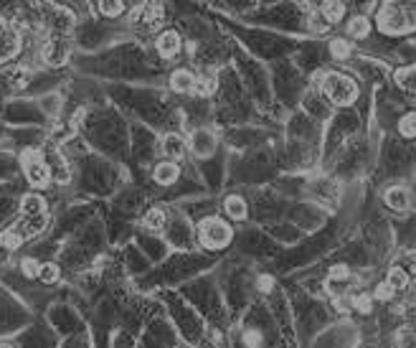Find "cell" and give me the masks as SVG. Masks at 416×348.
<instances>
[{"label":"cell","mask_w":416,"mask_h":348,"mask_svg":"<svg viewBox=\"0 0 416 348\" xmlns=\"http://www.w3.org/2000/svg\"><path fill=\"white\" fill-rule=\"evenodd\" d=\"M401 267L411 269V272H416V252H406L404 257H401Z\"/></svg>","instance_id":"e575fe53"},{"label":"cell","mask_w":416,"mask_h":348,"mask_svg":"<svg viewBox=\"0 0 416 348\" xmlns=\"http://www.w3.org/2000/svg\"><path fill=\"white\" fill-rule=\"evenodd\" d=\"M330 51H333V56H338V59H346V56H350V44L338 39L330 44Z\"/></svg>","instance_id":"1f68e13d"},{"label":"cell","mask_w":416,"mask_h":348,"mask_svg":"<svg viewBox=\"0 0 416 348\" xmlns=\"http://www.w3.org/2000/svg\"><path fill=\"white\" fill-rule=\"evenodd\" d=\"M137 244H140L142 252L148 254V260H163L165 257V242L155 239V234H150V231L137 239Z\"/></svg>","instance_id":"d6986e66"},{"label":"cell","mask_w":416,"mask_h":348,"mask_svg":"<svg viewBox=\"0 0 416 348\" xmlns=\"http://www.w3.org/2000/svg\"><path fill=\"white\" fill-rule=\"evenodd\" d=\"M353 305H355V308H358V310H361L363 316H368L370 310H373V302H370L368 295H358V298H355V300H353Z\"/></svg>","instance_id":"d6a6232c"},{"label":"cell","mask_w":416,"mask_h":348,"mask_svg":"<svg viewBox=\"0 0 416 348\" xmlns=\"http://www.w3.org/2000/svg\"><path fill=\"white\" fill-rule=\"evenodd\" d=\"M28 305L16 300L13 295L0 293V336H10V333L23 331L31 316H28Z\"/></svg>","instance_id":"7a4b0ae2"},{"label":"cell","mask_w":416,"mask_h":348,"mask_svg":"<svg viewBox=\"0 0 416 348\" xmlns=\"http://www.w3.org/2000/svg\"><path fill=\"white\" fill-rule=\"evenodd\" d=\"M39 110H41V115H46V117H59V115H61V97L56 95V92L41 95Z\"/></svg>","instance_id":"44dd1931"},{"label":"cell","mask_w":416,"mask_h":348,"mask_svg":"<svg viewBox=\"0 0 416 348\" xmlns=\"http://www.w3.org/2000/svg\"><path fill=\"white\" fill-rule=\"evenodd\" d=\"M378 28L384 33H391V36L411 31V26H408V21H406V16H404V10H401L399 3H388V6L381 10V16H378Z\"/></svg>","instance_id":"9c48e42d"},{"label":"cell","mask_w":416,"mask_h":348,"mask_svg":"<svg viewBox=\"0 0 416 348\" xmlns=\"http://www.w3.org/2000/svg\"><path fill=\"white\" fill-rule=\"evenodd\" d=\"M348 33H350L353 39H366V36L370 33V21L368 18H363V16L353 18V21L348 23Z\"/></svg>","instance_id":"83f0119b"},{"label":"cell","mask_w":416,"mask_h":348,"mask_svg":"<svg viewBox=\"0 0 416 348\" xmlns=\"http://www.w3.org/2000/svg\"><path fill=\"white\" fill-rule=\"evenodd\" d=\"M160 151L168 155V160H178L186 155V140L183 135L178 133H165L163 135V143H160Z\"/></svg>","instance_id":"2e32d148"},{"label":"cell","mask_w":416,"mask_h":348,"mask_svg":"<svg viewBox=\"0 0 416 348\" xmlns=\"http://www.w3.org/2000/svg\"><path fill=\"white\" fill-rule=\"evenodd\" d=\"M224 211H226L231 219H246V214H249V206H246V201H244L241 196H226L224 198Z\"/></svg>","instance_id":"7402d4cb"},{"label":"cell","mask_w":416,"mask_h":348,"mask_svg":"<svg viewBox=\"0 0 416 348\" xmlns=\"http://www.w3.org/2000/svg\"><path fill=\"white\" fill-rule=\"evenodd\" d=\"M399 133L404 135V137H416V112H408V115L401 117Z\"/></svg>","instance_id":"4dcf8cb0"},{"label":"cell","mask_w":416,"mask_h":348,"mask_svg":"<svg viewBox=\"0 0 416 348\" xmlns=\"http://www.w3.org/2000/svg\"><path fill=\"white\" fill-rule=\"evenodd\" d=\"M46 198L39 196V193H26L21 198V211L26 216H36V214H46Z\"/></svg>","instance_id":"ffe728a7"},{"label":"cell","mask_w":416,"mask_h":348,"mask_svg":"<svg viewBox=\"0 0 416 348\" xmlns=\"http://www.w3.org/2000/svg\"><path fill=\"white\" fill-rule=\"evenodd\" d=\"M393 293H396V290H393V287L388 285V282H384V285H378V290H376V298H381V300H391V298H393Z\"/></svg>","instance_id":"836d02e7"},{"label":"cell","mask_w":416,"mask_h":348,"mask_svg":"<svg viewBox=\"0 0 416 348\" xmlns=\"http://www.w3.org/2000/svg\"><path fill=\"white\" fill-rule=\"evenodd\" d=\"M130 23L135 28H142L145 33H152L163 26V8L157 6L155 0H148V3H140L137 8L132 10L130 16Z\"/></svg>","instance_id":"8992f818"},{"label":"cell","mask_w":416,"mask_h":348,"mask_svg":"<svg viewBox=\"0 0 416 348\" xmlns=\"http://www.w3.org/2000/svg\"><path fill=\"white\" fill-rule=\"evenodd\" d=\"M272 287H275V280H272V277H261V280H259V290H264V293H269Z\"/></svg>","instance_id":"8d00e7d4"},{"label":"cell","mask_w":416,"mask_h":348,"mask_svg":"<svg viewBox=\"0 0 416 348\" xmlns=\"http://www.w3.org/2000/svg\"><path fill=\"white\" fill-rule=\"evenodd\" d=\"M0 26H3V21H0Z\"/></svg>","instance_id":"f35d334b"},{"label":"cell","mask_w":416,"mask_h":348,"mask_svg":"<svg viewBox=\"0 0 416 348\" xmlns=\"http://www.w3.org/2000/svg\"><path fill=\"white\" fill-rule=\"evenodd\" d=\"M302 3H305V6H307L310 10H320L325 0H302Z\"/></svg>","instance_id":"74e56055"},{"label":"cell","mask_w":416,"mask_h":348,"mask_svg":"<svg viewBox=\"0 0 416 348\" xmlns=\"http://www.w3.org/2000/svg\"><path fill=\"white\" fill-rule=\"evenodd\" d=\"M396 81L408 92H416V66H404L396 72Z\"/></svg>","instance_id":"4316f807"},{"label":"cell","mask_w":416,"mask_h":348,"mask_svg":"<svg viewBox=\"0 0 416 348\" xmlns=\"http://www.w3.org/2000/svg\"><path fill=\"white\" fill-rule=\"evenodd\" d=\"M320 13L328 18L330 23H335V21H340V18L346 16V3H343V0H325Z\"/></svg>","instance_id":"d4e9b609"},{"label":"cell","mask_w":416,"mask_h":348,"mask_svg":"<svg viewBox=\"0 0 416 348\" xmlns=\"http://www.w3.org/2000/svg\"><path fill=\"white\" fill-rule=\"evenodd\" d=\"M18 269H21V275L28 277V280H39V272H41V262L33 257V254H28V257H23V260L18 262Z\"/></svg>","instance_id":"484cf974"},{"label":"cell","mask_w":416,"mask_h":348,"mask_svg":"<svg viewBox=\"0 0 416 348\" xmlns=\"http://www.w3.org/2000/svg\"><path fill=\"white\" fill-rule=\"evenodd\" d=\"M216 87H219V79H216V72H208L206 69L201 77H196V95H201V97H208V95H213L216 92Z\"/></svg>","instance_id":"603a6c76"},{"label":"cell","mask_w":416,"mask_h":348,"mask_svg":"<svg viewBox=\"0 0 416 348\" xmlns=\"http://www.w3.org/2000/svg\"><path fill=\"white\" fill-rule=\"evenodd\" d=\"M165 234H168V244L178 246V249H188L190 239H193V234H190V224L186 216H175L173 222H168Z\"/></svg>","instance_id":"30bf717a"},{"label":"cell","mask_w":416,"mask_h":348,"mask_svg":"<svg viewBox=\"0 0 416 348\" xmlns=\"http://www.w3.org/2000/svg\"><path fill=\"white\" fill-rule=\"evenodd\" d=\"M168 305H170V316H173L175 320V328L186 336V338L190 340H196L198 338V333H201V323H198V318L193 316V310L186 308V302L181 300H175V298H170V300H165Z\"/></svg>","instance_id":"52a82bcc"},{"label":"cell","mask_w":416,"mask_h":348,"mask_svg":"<svg viewBox=\"0 0 416 348\" xmlns=\"http://www.w3.org/2000/svg\"><path fill=\"white\" fill-rule=\"evenodd\" d=\"M48 323L59 333V338H61V336L63 338H66V336H79V333L87 331L81 313H79L74 305H69V302H56V305H51V310H48Z\"/></svg>","instance_id":"3957f363"},{"label":"cell","mask_w":416,"mask_h":348,"mask_svg":"<svg viewBox=\"0 0 416 348\" xmlns=\"http://www.w3.org/2000/svg\"><path fill=\"white\" fill-rule=\"evenodd\" d=\"M165 226H168V214L157 206L142 216V229L150 231V234H160V231H165Z\"/></svg>","instance_id":"ac0fdd59"},{"label":"cell","mask_w":416,"mask_h":348,"mask_svg":"<svg viewBox=\"0 0 416 348\" xmlns=\"http://www.w3.org/2000/svg\"><path fill=\"white\" fill-rule=\"evenodd\" d=\"M18 51H21V36L16 28L3 23L0 26V66L8 64L10 59H16Z\"/></svg>","instance_id":"7c38bea8"},{"label":"cell","mask_w":416,"mask_h":348,"mask_svg":"<svg viewBox=\"0 0 416 348\" xmlns=\"http://www.w3.org/2000/svg\"><path fill=\"white\" fill-rule=\"evenodd\" d=\"M39 280L41 285H56L59 280H61V267L56 264V262H41V272H39Z\"/></svg>","instance_id":"cb8c5ba5"},{"label":"cell","mask_w":416,"mask_h":348,"mask_svg":"<svg viewBox=\"0 0 416 348\" xmlns=\"http://www.w3.org/2000/svg\"><path fill=\"white\" fill-rule=\"evenodd\" d=\"M170 89L178 92V95H188L196 89V74L188 72V69H175L170 74Z\"/></svg>","instance_id":"e0dca14e"},{"label":"cell","mask_w":416,"mask_h":348,"mask_svg":"<svg viewBox=\"0 0 416 348\" xmlns=\"http://www.w3.org/2000/svg\"><path fill=\"white\" fill-rule=\"evenodd\" d=\"M190 151L198 158H208L216 153V135L208 130V127H196L190 133Z\"/></svg>","instance_id":"8fae6325"},{"label":"cell","mask_w":416,"mask_h":348,"mask_svg":"<svg viewBox=\"0 0 416 348\" xmlns=\"http://www.w3.org/2000/svg\"><path fill=\"white\" fill-rule=\"evenodd\" d=\"M69 59V39L66 33H54L48 41L41 44V61L46 66H63Z\"/></svg>","instance_id":"ba28073f"},{"label":"cell","mask_w":416,"mask_h":348,"mask_svg":"<svg viewBox=\"0 0 416 348\" xmlns=\"http://www.w3.org/2000/svg\"><path fill=\"white\" fill-rule=\"evenodd\" d=\"M234 237V231L226 222H221L216 216H208V219H201V226H198V242L206 246V249H224L228 246Z\"/></svg>","instance_id":"5b68a950"},{"label":"cell","mask_w":416,"mask_h":348,"mask_svg":"<svg viewBox=\"0 0 416 348\" xmlns=\"http://www.w3.org/2000/svg\"><path fill=\"white\" fill-rule=\"evenodd\" d=\"M181 46H183V41H181V36H178V31H163L155 41L157 54L163 56V59H173V56H178Z\"/></svg>","instance_id":"5bb4252c"},{"label":"cell","mask_w":416,"mask_h":348,"mask_svg":"<svg viewBox=\"0 0 416 348\" xmlns=\"http://www.w3.org/2000/svg\"><path fill=\"white\" fill-rule=\"evenodd\" d=\"M384 201L391 211H406L408 206H411V201H414V196H411V191L406 186H391L384 193Z\"/></svg>","instance_id":"4fadbf2b"},{"label":"cell","mask_w":416,"mask_h":348,"mask_svg":"<svg viewBox=\"0 0 416 348\" xmlns=\"http://www.w3.org/2000/svg\"><path fill=\"white\" fill-rule=\"evenodd\" d=\"M386 282H388L393 290H406V287H408V272L404 267H391V272H388V280H386Z\"/></svg>","instance_id":"f1b7e54d"},{"label":"cell","mask_w":416,"mask_h":348,"mask_svg":"<svg viewBox=\"0 0 416 348\" xmlns=\"http://www.w3.org/2000/svg\"><path fill=\"white\" fill-rule=\"evenodd\" d=\"M320 89H322V95H325V99L338 104V107H348V104H353L355 99H358V84H355L348 74H340V72L322 74Z\"/></svg>","instance_id":"6da1fadb"},{"label":"cell","mask_w":416,"mask_h":348,"mask_svg":"<svg viewBox=\"0 0 416 348\" xmlns=\"http://www.w3.org/2000/svg\"><path fill=\"white\" fill-rule=\"evenodd\" d=\"M99 10L107 18H119L125 13V3L122 0H99Z\"/></svg>","instance_id":"f546056e"},{"label":"cell","mask_w":416,"mask_h":348,"mask_svg":"<svg viewBox=\"0 0 416 348\" xmlns=\"http://www.w3.org/2000/svg\"><path fill=\"white\" fill-rule=\"evenodd\" d=\"M8 260H10V249L0 244V269H8Z\"/></svg>","instance_id":"d590c367"},{"label":"cell","mask_w":416,"mask_h":348,"mask_svg":"<svg viewBox=\"0 0 416 348\" xmlns=\"http://www.w3.org/2000/svg\"><path fill=\"white\" fill-rule=\"evenodd\" d=\"M178 175H181V168L175 160H163V163H157L155 171H152V181L157 186H173L178 181Z\"/></svg>","instance_id":"9a60e30c"},{"label":"cell","mask_w":416,"mask_h":348,"mask_svg":"<svg viewBox=\"0 0 416 348\" xmlns=\"http://www.w3.org/2000/svg\"><path fill=\"white\" fill-rule=\"evenodd\" d=\"M21 163H23V173L26 181L31 183L33 188H46L51 183V166H48L46 155L36 148H26V153L21 155Z\"/></svg>","instance_id":"277c9868"}]
</instances>
